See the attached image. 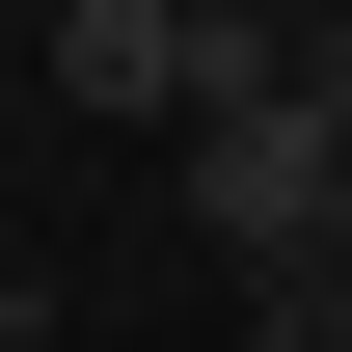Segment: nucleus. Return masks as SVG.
Wrapping results in <instances>:
<instances>
[{
    "instance_id": "obj_1",
    "label": "nucleus",
    "mask_w": 352,
    "mask_h": 352,
    "mask_svg": "<svg viewBox=\"0 0 352 352\" xmlns=\"http://www.w3.org/2000/svg\"><path fill=\"white\" fill-rule=\"evenodd\" d=\"M325 217H352V135H325L298 82H244V109H190V244H217L244 298H271V271H325Z\"/></svg>"
},
{
    "instance_id": "obj_2",
    "label": "nucleus",
    "mask_w": 352,
    "mask_h": 352,
    "mask_svg": "<svg viewBox=\"0 0 352 352\" xmlns=\"http://www.w3.org/2000/svg\"><path fill=\"white\" fill-rule=\"evenodd\" d=\"M244 352H352V271H271V298H244Z\"/></svg>"
},
{
    "instance_id": "obj_3",
    "label": "nucleus",
    "mask_w": 352,
    "mask_h": 352,
    "mask_svg": "<svg viewBox=\"0 0 352 352\" xmlns=\"http://www.w3.org/2000/svg\"><path fill=\"white\" fill-rule=\"evenodd\" d=\"M0 352H28V244H0Z\"/></svg>"
},
{
    "instance_id": "obj_4",
    "label": "nucleus",
    "mask_w": 352,
    "mask_h": 352,
    "mask_svg": "<svg viewBox=\"0 0 352 352\" xmlns=\"http://www.w3.org/2000/svg\"><path fill=\"white\" fill-rule=\"evenodd\" d=\"M325 271H352V217H325Z\"/></svg>"
}]
</instances>
